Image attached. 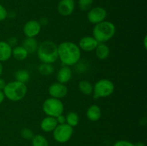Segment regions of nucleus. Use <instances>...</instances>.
Instances as JSON below:
<instances>
[{
    "instance_id": "10",
    "label": "nucleus",
    "mask_w": 147,
    "mask_h": 146,
    "mask_svg": "<svg viewBox=\"0 0 147 146\" xmlns=\"http://www.w3.org/2000/svg\"><path fill=\"white\" fill-rule=\"evenodd\" d=\"M42 26L37 20L32 19L27 21L23 27V31L27 37L34 38L40 34Z\"/></svg>"
},
{
    "instance_id": "6",
    "label": "nucleus",
    "mask_w": 147,
    "mask_h": 146,
    "mask_svg": "<svg viewBox=\"0 0 147 146\" xmlns=\"http://www.w3.org/2000/svg\"><path fill=\"white\" fill-rule=\"evenodd\" d=\"M42 110L47 116L57 117L64 112V104L60 99L50 97L43 102Z\"/></svg>"
},
{
    "instance_id": "15",
    "label": "nucleus",
    "mask_w": 147,
    "mask_h": 146,
    "mask_svg": "<svg viewBox=\"0 0 147 146\" xmlns=\"http://www.w3.org/2000/svg\"><path fill=\"white\" fill-rule=\"evenodd\" d=\"M102 115L101 110L97 104H92L88 108L86 116L89 120L92 122L98 121Z\"/></svg>"
},
{
    "instance_id": "20",
    "label": "nucleus",
    "mask_w": 147,
    "mask_h": 146,
    "mask_svg": "<svg viewBox=\"0 0 147 146\" xmlns=\"http://www.w3.org/2000/svg\"><path fill=\"white\" fill-rule=\"evenodd\" d=\"M78 87L80 92H81L83 94L90 95V94H93V85L90 82L87 81V80H81V81H80V82H79Z\"/></svg>"
},
{
    "instance_id": "29",
    "label": "nucleus",
    "mask_w": 147,
    "mask_h": 146,
    "mask_svg": "<svg viewBox=\"0 0 147 146\" xmlns=\"http://www.w3.org/2000/svg\"><path fill=\"white\" fill-rule=\"evenodd\" d=\"M56 120H57V122L58 124H64V123H66L65 116L63 115V114L57 116V117H56Z\"/></svg>"
},
{
    "instance_id": "30",
    "label": "nucleus",
    "mask_w": 147,
    "mask_h": 146,
    "mask_svg": "<svg viewBox=\"0 0 147 146\" xmlns=\"http://www.w3.org/2000/svg\"><path fill=\"white\" fill-rule=\"evenodd\" d=\"M7 43H8V44L12 47V46H17V43H18V40H17V37H12L9 40V41L7 42Z\"/></svg>"
},
{
    "instance_id": "8",
    "label": "nucleus",
    "mask_w": 147,
    "mask_h": 146,
    "mask_svg": "<svg viewBox=\"0 0 147 146\" xmlns=\"http://www.w3.org/2000/svg\"><path fill=\"white\" fill-rule=\"evenodd\" d=\"M107 17V11L104 8L100 7L90 9L88 13V19L91 24H96L105 21Z\"/></svg>"
},
{
    "instance_id": "26",
    "label": "nucleus",
    "mask_w": 147,
    "mask_h": 146,
    "mask_svg": "<svg viewBox=\"0 0 147 146\" xmlns=\"http://www.w3.org/2000/svg\"><path fill=\"white\" fill-rule=\"evenodd\" d=\"M20 135H21L22 137L26 139V140H32L34 136L32 130H30V128H27V127L22 129L21 132H20Z\"/></svg>"
},
{
    "instance_id": "22",
    "label": "nucleus",
    "mask_w": 147,
    "mask_h": 146,
    "mask_svg": "<svg viewBox=\"0 0 147 146\" xmlns=\"http://www.w3.org/2000/svg\"><path fill=\"white\" fill-rule=\"evenodd\" d=\"M15 80L21 82L25 83L27 82L30 80V73L28 71L25 70H20L16 72L15 73Z\"/></svg>"
},
{
    "instance_id": "25",
    "label": "nucleus",
    "mask_w": 147,
    "mask_h": 146,
    "mask_svg": "<svg viewBox=\"0 0 147 146\" xmlns=\"http://www.w3.org/2000/svg\"><path fill=\"white\" fill-rule=\"evenodd\" d=\"M93 0H79L78 5L79 8L82 11H88L90 10L93 4Z\"/></svg>"
},
{
    "instance_id": "33",
    "label": "nucleus",
    "mask_w": 147,
    "mask_h": 146,
    "mask_svg": "<svg viewBox=\"0 0 147 146\" xmlns=\"http://www.w3.org/2000/svg\"><path fill=\"white\" fill-rule=\"evenodd\" d=\"M146 40H147V37L145 36L144 39V45L145 49H146Z\"/></svg>"
},
{
    "instance_id": "9",
    "label": "nucleus",
    "mask_w": 147,
    "mask_h": 146,
    "mask_svg": "<svg viewBox=\"0 0 147 146\" xmlns=\"http://www.w3.org/2000/svg\"><path fill=\"white\" fill-rule=\"evenodd\" d=\"M48 92L50 97L60 100L62 98H64L67 95L68 90L65 84L57 82L53 83L50 86Z\"/></svg>"
},
{
    "instance_id": "1",
    "label": "nucleus",
    "mask_w": 147,
    "mask_h": 146,
    "mask_svg": "<svg viewBox=\"0 0 147 146\" xmlns=\"http://www.w3.org/2000/svg\"><path fill=\"white\" fill-rule=\"evenodd\" d=\"M58 59L65 66L77 64L81 57V50L78 44L72 42H64L57 46Z\"/></svg>"
},
{
    "instance_id": "23",
    "label": "nucleus",
    "mask_w": 147,
    "mask_h": 146,
    "mask_svg": "<svg viewBox=\"0 0 147 146\" xmlns=\"http://www.w3.org/2000/svg\"><path fill=\"white\" fill-rule=\"evenodd\" d=\"M38 70L42 75L48 76L53 74V72H54V67L52 65V64L42 63V64H41L40 65Z\"/></svg>"
},
{
    "instance_id": "16",
    "label": "nucleus",
    "mask_w": 147,
    "mask_h": 146,
    "mask_svg": "<svg viewBox=\"0 0 147 146\" xmlns=\"http://www.w3.org/2000/svg\"><path fill=\"white\" fill-rule=\"evenodd\" d=\"M12 47L7 42L0 41V62H5L11 57Z\"/></svg>"
},
{
    "instance_id": "31",
    "label": "nucleus",
    "mask_w": 147,
    "mask_h": 146,
    "mask_svg": "<svg viewBox=\"0 0 147 146\" xmlns=\"http://www.w3.org/2000/svg\"><path fill=\"white\" fill-rule=\"evenodd\" d=\"M4 98H5V96H4V92L2 90H0V104L4 102Z\"/></svg>"
},
{
    "instance_id": "34",
    "label": "nucleus",
    "mask_w": 147,
    "mask_h": 146,
    "mask_svg": "<svg viewBox=\"0 0 147 146\" xmlns=\"http://www.w3.org/2000/svg\"><path fill=\"white\" fill-rule=\"evenodd\" d=\"M135 146H144V144L143 143H142V142H139V143H136V144H134Z\"/></svg>"
},
{
    "instance_id": "35",
    "label": "nucleus",
    "mask_w": 147,
    "mask_h": 146,
    "mask_svg": "<svg viewBox=\"0 0 147 146\" xmlns=\"http://www.w3.org/2000/svg\"><path fill=\"white\" fill-rule=\"evenodd\" d=\"M2 72H3V66H2V64H1V62H0V76H1V74H2Z\"/></svg>"
},
{
    "instance_id": "5",
    "label": "nucleus",
    "mask_w": 147,
    "mask_h": 146,
    "mask_svg": "<svg viewBox=\"0 0 147 146\" xmlns=\"http://www.w3.org/2000/svg\"><path fill=\"white\" fill-rule=\"evenodd\" d=\"M114 84L108 79H101L93 85V98H105L109 97L114 91Z\"/></svg>"
},
{
    "instance_id": "21",
    "label": "nucleus",
    "mask_w": 147,
    "mask_h": 146,
    "mask_svg": "<svg viewBox=\"0 0 147 146\" xmlns=\"http://www.w3.org/2000/svg\"><path fill=\"white\" fill-rule=\"evenodd\" d=\"M65 119L66 123L72 127H76L79 123V116L75 112H70L67 113V115L65 116Z\"/></svg>"
},
{
    "instance_id": "17",
    "label": "nucleus",
    "mask_w": 147,
    "mask_h": 146,
    "mask_svg": "<svg viewBox=\"0 0 147 146\" xmlns=\"http://www.w3.org/2000/svg\"><path fill=\"white\" fill-rule=\"evenodd\" d=\"M22 46L27 50L28 54H30V53H34L37 52V48H38V43L34 38L26 37V39L23 40Z\"/></svg>"
},
{
    "instance_id": "14",
    "label": "nucleus",
    "mask_w": 147,
    "mask_h": 146,
    "mask_svg": "<svg viewBox=\"0 0 147 146\" xmlns=\"http://www.w3.org/2000/svg\"><path fill=\"white\" fill-rule=\"evenodd\" d=\"M72 70L68 66H65L61 67L57 72V80L58 82L62 84H66L72 78Z\"/></svg>"
},
{
    "instance_id": "2",
    "label": "nucleus",
    "mask_w": 147,
    "mask_h": 146,
    "mask_svg": "<svg viewBox=\"0 0 147 146\" xmlns=\"http://www.w3.org/2000/svg\"><path fill=\"white\" fill-rule=\"evenodd\" d=\"M37 52L39 59L42 63L53 64L58 59L57 45L49 40L42 42L39 44Z\"/></svg>"
},
{
    "instance_id": "24",
    "label": "nucleus",
    "mask_w": 147,
    "mask_h": 146,
    "mask_svg": "<svg viewBox=\"0 0 147 146\" xmlns=\"http://www.w3.org/2000/svg\"><path fill=\"white\" fill-rule=\"evenodd\" d=\"M32 146H49V143L45 137L42 135H36L33 137Z\"/></svg>"
},
{
    "instance_id": "13",
    "label": "nucleus",
    "mask_w": 147,
    "mask_h": 146,
    "mask_svg": "<svg viewBox=\"0 0 147 146\" xmlns=\"http://www.w3.org/2000/svg\"><path fill=\"white\" fill-rule=\"evenodd\" d=\"M57 125L58 123L56 120V117L47 116L42 120L40 123V127L45 133H50L55 130Z\"/></svg>"
},
{
    "instance_id": "11",
    "label": "nucleus",
    "mask_w": 147,
    "mask_h": 146,
    "mask_svg": "<svg viewBox=\"0 0 147 146\" xmlns=\"http://www.w3.org/2000/svg\"><path fill=\"white\" fill-rule=\"evenodd\" d=\"M98 44V42L94 37H90V36H86L80 39L78 47H80V50L89 52L94 51L97 47Z\"/></svg>"
},
{
    "instance_id": "28",
    "label": "nucleus",
    "mask_w": 147,
    "mask_h": 146,
    "mask_svg": "<svg viewBox=\"0 0 147 146\" xmlns=\"http://www.w3.org/2000/svg\"><path fill=\"white\" fill-rule=\"evenodd\" d=\"M113 146H135V145L127 140H119L113 145Z\"/></svg>"
},
{
    "instance_id": "32",
    "label": "nucleus",
    "mask_w": 147,
    "mask_h": 146,
    "mask_svg": "<svg viewBox=\"0 0 147 146\" xmlns=\"http://www.w3.org/2000/svg\"><path fill=\"white\" fill-rule=\"evenodd\" d=\"M5 84H6V83H5V82H4V80H3V79L0 78V90H3L4 86H5Z\"/></svg>"
},
{
    "instance_id": "18",
    "label": "nucleus",
    "mask_w": 147,
    "mask_h": 146,
    "mask_svg": "<svg viewBox=\"0 0 147 146\" xmlns=\"http://www.w3.org/2000/svg\"><path fill=\"white\" fill-rule=\"evenodd\" d=\"M95 51L96 57L101 60L107 59L110 54V49L105 43H98Z\"/></svg>"
},
{
    "instance_id": "7",
    "label": "nucleus",
    "mask_w": 147,
    "mask_h": 146,
    "mask_svg": "<svg viewBox=\"0 0 147 146\" xmlns=\"http://www.w3.org/2000/svg\"><path fill=\"white\" fill-rule=\"evenodd\" d=\"M53 138L60 143H67L73 133V127L68 125L67 123L58 124L53 130Z\"/></svg>"
},
{
    "instance_id": "12",
    "label": "nucleus",
    "mask_w": 147,
    "mask_h": 146,
    "mask_svg": "<svg viewBox=\"0 0 147 146\" xmlns=\"http://www.w3.org/2000/svg\"><path fill=\"white\" fill-rule=\"evenodd\" d=\"M74 0H60L57 5V11L62 16H70L75 9Z\"/></svg>"
},
{
    "instance_id": "4",
    "label": "nucleus",
    "mask_w": 147,
    "mask_h": 146,
    "mask_svg": "<svg viewBox=\"0 0 147 146\" xmlns=\"http://www.w3.org/2000/svg\"><path fill=\"white\" fill-rule=\"evenodd\" d=\"M116 33V27L109 21H103L95 24L93 29V37L98 43H105L113 38Z\"/></svg>"
},
{
    "instance_id": "27",
    "label": "nucleus",
    "mask_w": 147,
    "mask_h": 146,
    "mask_svg": "<svg viewBox=\"0 0 147 146\" xmlns=\"http://www.w3.org/2000/svg\"><path fill=\"white\" fill-rule=\"evenodd\" d=\"M7 11L5 7L0 4V21H4L7 17Z\"/></svg>"
},
{
    "instance_id": "19",
    "label": "nucleus",
    "mask_w": 147,
    "mask_h": 146,
    "mask_svg": "<svg viewBox=\"0 0 147 146\" xmlns=\"http://www.w3.org/2000/svg\"><path fill=\"white\" fill-rule=\"evenodd\" d=\"M11 56L14 57L15 60L18 61H22L24 60L28 56V52L27 50L22 47V46H15L12 48V53Z\"/></svg>"
},
{
    "instance_id": "3",
    "label": "nucleus",
    "mask_w": 147,
    "mask_h": 146,
    "mask_svg": "<svg viewBox=\"0 0 147 146\" xmlns=\"http://www.w3.org/2000/svg\"><path fill=\"white\" fill-rule=\"evenodd\" d=\"M3 92L8 100L13 102H18L22 100L27 92V87L25 83L14 81L6 83Z\"/></svg>"
}]
</instances>
